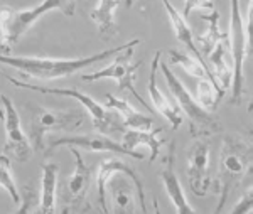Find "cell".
Here are the masks:
<instances>
[{
	"label": "cell",
	"instance_id": "obj_18",
	"mask_svg": "<svg viewBox=\"0 0 253 214\" xmlns=\"http://www.w3.org/2000/svg\"><path fill=\"white\" fill-rule=\"evenodd\" d=\"M120 3L122 0H98V5L89 14V19L98 26L100 36L103 39H112L118 34L115 10Z\"/></svg>",
	"mask_w": 253,
	"mask_h": 214
},
{
	"label": "cell",
	"instance_id": "obj_13",
	"mask_svg": "<svg viewBox=\"0 0 253 214\" xmlns=\"http://www.w3.org/2000/svg\"><path fill=\"white\" fill-rule=\"evenodd\" d=\"M118 172H124L130 177V180L135 186L137 192V201L140 204L142 213H147V201H145V191H144V184H142L140 177L132 167L126 162L115 157H110L101 160L100 169H98V179H96V186H98V204H100L101 211L108 213V206H107V182L110 180V177L118 174Z\"/></svg>",
	"mask_w": 253,
	"mask_h": 214
},
{
	"label": "cell",
	"instance_id": "obj_3",
	"mask_svg": "<svg viewBox=\"0 0 253 214\" xmlns=\"http://www.w3.org/2000/svg\"><path fill=\"white\" fill-rule=\"evenodd\" d=\"M159 69L164 75V80L167 83L170 94L174 96V100L177 101L179 110L186 113V117L189 118V133L193 138H208L211 135H216L221 130L218 118L213 113H210L205 106H201L198 100L189 93V89L186 88L184 83L175 76V73L170 71V68L164 61L159 63Z\"/></svg>",
	"mask_w": 253,
	"mask_h": 214
},
{
	"label": "cell",
	"instance_id": "obj_8",
	"mask_svg": "<svg viewBox=\"0 0 253 214\" xmlns=\"http://www.w3.org/2000/svg\"><path fill=\"white\" fill-rule=\"evenodd\" d=\"M73 157H75V171L64 179L61 184L59 196L63 201L64 213H83L89 211V204L86 201L89 186H91V169L84 164V159L78 150V147H69Z\"/></svg>",
	"mask_w": 253,
	"mask_h": 214
},
{
	"label": "cell",
	"instance_id": "obj_4",
	"mask_svg": "<svg viewBox=\"0 0 253 214\" xmlns=\"http://www.w3.org/2000/svg\"><path fill=\"white\" fill-rule=\"evenodd\" d=\"M0 76L5 78L9 83H12L17 88L22 89H31V91H38L44 94H59V96H68V98H75L76 101H80L81 105L86 108V112L91 115L93 125L98 131L101 133H113V131H125L124 122H122L120 115L115 110H110L105 105H100L98 101H95V98L88 96V94L78 91V89H68V88H46V86H39V85H31V83H24L19 81L15 78H12L5 73L0 71Z\"/></svg>",
	"mask_w": 253,
	"mask_h": 214
},
{
	"label": "cell",
	"instance_id": "obj_20",
	"mask_svg": "<svg viewBox=\"0 0 253 214\" xmlns=\"http://www.w3.org/2000/svg\"><path fill=\"white\" fill-rule=\"evenodd\" d=\"M162 3H164V7H166V10H167V15H169V19H170V24H172L174 34H175V38H177V41L181 44H184V46L189 49V52H193V56L199 61V63L205 64L203 54L199 52L198 46H196L194 38H193V32H191V27L187 26L186 19L182 17V14H179V10L175 9L172 3L169 2V0H162Z\"/></svg>",
	"mask_w": 253,
	"mask_h": 214
},
{
	"label": "cell",
	"instance_id": "obj_2",
	"mask_svg": "<svg viewBox=\"0 0 253 214\" xmlns=\"http://www.w3.org/2000/svg\"><path fill=\"white\" fill-rule=\"evenodd\" d=\"M252 174V145L242 135H226L221 143L218 177L214 180L219 203L216 213H221L235 189Z\"/></svg>",
	"mask_w": 253,
	"mask_h": 214
},
{
	"label": "cell",
	"instance_id": "obj_23",
	"mask_svg": "<svg viewBox=\"0 0 253 214\" xmlns=\"http://www.w3.org/2000/svg\"><path fill=\"white\" fill-rule=\"evenodd\" d=\"M203 20L208 22V31L205 34H201L198 38L199 43V52L205 56H210L213 52V49L221 43L223 39H228V34L219 31V12L218 10H211L210 15H201Z\"/></svg>",
	"mask_w": 253,
	"mask_h": 214
},
{
	"label": "cell",
	"instance_id": "obj_17",
	"mask_svg": "<svg viewBox=\"0 0 253 214\" xmlns=\"http://www.w3.org/2000/svg\"><path fill=\"white\" fill-rule=\"evenodd\" d=\"M105 106L110 110H115V112L120 115L125 128H135V130H150L152 128V123H154L152 118L138 113L128 101L113 96L112 93L105 94Z\"/></svg>",
	"mask_w": 253,
	"mask_h": 214
},
{
	"label": "cell",
	"instance_id": "obj_10",
	"mask_svg": "<svg viewBox=\"0 0 253 214\" xmlns=\"http://www.w3.org/2000/svg\"><path fill=\"white\" fill-rule=\"evenodd\" d=\"M0 101L3 105V123H5V145L3 152L17 162H26L32 155V145L20 127V118L14 103L9 96L0 94Z\"/></svg>",
	"mask_w": 253,
	"mask_h": 214
},
{
	"label": "cell",
	"instance_id": "obj_25",
	"mask_svg": "<svg viewBox=\"0 0 253 214\" xmlns=\"http://www.w3.org/2000/svg\"><path fill=\"white\" fill-rule=\"evenodd\" d=\"M223 96L224 89L216 86L214 83H211L208 78L198 83V103L201 106H205L208 112H213V110L218 108V103Z\"/></svg>",
	"mask_w": 253,
	"mask_h": 214
},
{
	"label": "cell",
	"instance_id": "obj_32",
	"mask_svg": "<svg viewBox=\"0 0 253 214\" xmlns=\"http://www.w3.org/2000/svg\"><path fill=\"white\" fill-rule=\"evenodd\" d=\"M0 120H3V110L0 108Z\"/></svg>",
	"mask_w": 253,
	"mask_h": 214
},
{
	"label": "cell",
	"instance_id": "obj_24",
	"mask_svg": "<svg viewBox=\"0 0 253 214\" xmlns=\"http://www.w3.org/2000/svg\"><path fill=\"white\" fill-rule=\"evenodd\" d=\"M169 56H170V61H172L174 64L181 66L182 69L187 73L189 76L193 78H198V80H208L211 81V83H214L216 86L218 85V81L214 80L213 73H211V68L206 64H201L198 59H196L194 56H189V54H184V52L177 51V49H169Z\"/></svg>",
	"mask_w": 253,
	"mask_h": 214
},
{
	"label": "cell",
	"instance_id": "obj_11",
	"mask_svg": "<svg viewBox=\"0 0 253 214\" xmlns=\"http://www.w3.org/2000/svg\"><path fill=\"white\" fill-rule=\"evenodd\" d=\"M58 147H78V149L91 150V152H113V154L128 155L132 159L142 160L144 154L137 150H130L124 147L122 143L115 142V140L108 138L107 135H98V133H88V135H69V137H59L51 140L49 147L44 152L46 155H51L52 150Z\"/></svg>",
	"mask_w": 253,
	"mask_h": 214
},
{
	"label": "cell",
	"instance_id": "obj_29",
	"mask_svg": "<svg viewBox=\"0 0 253 214\" xmlns=\"http://www.w3.org/2000/svg\"><path fill=\"white\" fill-rule=\"evenodd\" d=\"M24 196H26V199H24V206H20V208L17 209L19 213H27V211H31V206L32 203H34V191H32V187H26L24 189Z\"/></svg>",
	"mask_w": 253,
	"mask_h": 214
},
{
	"label": "cell",
	"instance_id": "obj_7",
	"mask_svg": "<svg viewBox=\"0 0 253 214\" xmlns=\"http://www.w3.org/2000/svg\"><path fill=\"white\" fill-rule=\"evenodd\" d=\"M51 10H59L68 17H73L76 12V0H42L38 7L27 10H0V20L5 27V34L9 44H15L34 26L44 14Z\"/></svg>",
	"mask_w": 253,
	"mask_h": 214
},
{
	"label": "cell",
	"instance_id": "obj_9",
	"mask_svg": "<svg viewBox=\"0 0 253 214\" xmlns=\"http://www.w3.org/2000/svg\"><path fill=\"white\" fill-rule=\"evenodd\" d=\"M133 47L135 46H130V47L124 49L122 52H118L115 61H113L110 66H107V68L100 69V71H96V73H89V75H81V80L83 81H98V80H107V78L115 80L118 83L120 91H130L144 108L150 110L149 103L140 96V93L137 91L135 85H133L135 71L142 66V61H137V63L132 61L133 59Z\"/></svg>",
	"mask_w": 253,
	"mask_h": 214
},
{
	"label": "cell",
	"instance_id": "obj_21",
	"mask_svg": "<svg viewBox=\"0 0 253 214\" xmlns=\"http://www.w3.org/2000/svg\"><path fill=\"white\" fill-rule=\"evenodd\" d=\"M58 164L47 162L42 166V177H41V211L51 214L56 209V189H58Z\"/></svg>",
	"mask_w": 253,
	"mask_h": 214
},
{
	"label": "cell",
	"instance_id": "obj_27",
	"mask_svg": "<svg viewBox=\"0 0 253 214\" xmlns=\"http://www.w3.org/2000/svg\"><path fill=\"white\" fill-rule=\"evenodd\" d=\"M194 9H206V10H214V3L211 0H186L184 10H182V17H189V14Z\"/></svg>",
	"mask_w": 253,
	"mask_h": 214
},
{
	"label": "cell",
	"instance_id": "obj_12",
	"mask_svg": "<svg viewBox=\"0 0 253 214\" xmlns=\"http://www.w3.org/2000/svg\"><path fill=\"white\" fill-rule=\"evenodd\" d=\"M187 180L194 196L203 197L210 191V142L206 138H194L191 145L187 154Z\"/></svg>",
	"mask_w": 253,
	"mask_h": 214
},
{
	"label": "cell",
	"instance_id": "obj_30",
	"mask_svg": "<svg viewBox=\"0 0 253 214\" xmlns=\"http://www.w3.org/2000/svg\"><path fill=\"white\" fill-rule=\"evenodd\" d=\"M9 52H10V46H9V41H7L5 27H3L2 20H0V54H9Z\"/></svg>",
	"mask_w": 253,
	"mask_h": 214
},
{
	"label": "cell",
	"instance_id": "obj_31",
	"mask_svg": "<svg viewBox=\"0 0 253 214\" xmlns=\"http://www.w3.org/2000/svg\"><path fill=\"white\" fill-rule=\"evenodd\" d=\"M133 2H135V0H125L126 7H132V5H133Z\"/></svg>",
	"mask_w": 253,
	"mask_h": 214
},
{
	"label": "cell",
	"instance_id": "obj_5",
	"mask_svg": "<svg viewBox=\"0 0 253 214\" xmlns=\"http://www.w3.org/2000/svg\"><path fill=\"white\" fill-rule=\"evenodd\" d=\"M250 20L245 24L242 9H240V0H231V20H230V32H228V41H230L231 56H233V96L231 103L240 105L243 101L245 93V59H247V49L250 44Z\"/></svg>",
	"mask_w": 253,
	"mask_h": 214
},
{
	"label": "cell",
	"instance_id": "obj_6",
	"mask_svg": "<svg viewBox=\"0 0 253 214\" xmlns=\"http://www.w3.org/2000/svg\"><path fill=\"white\" fill-rule=\"evenodd\" d=\"M84 122L81 110H51L34 106L31 113L29 137L36 152H44V137L49 131H75Z\"/></svg>",
	"mask_w": 253,
	"mask_h": 214
},
{
	"label": "cell",
	"instance_id": "obj_16",
	"mask_svg": "<svg viewBox=\"0 0 253 214\" xmlns=\"http://www.w3.org/2000/svg\"><path fill=\"white\" fill-rule=\"evenodd\" d=\"M110 197L113 203V211L115 213H133L135 211V186L130 180V177L118 172L117 177H110L107 182Z\"/></svg>",
	"mask_w": 253,
	"mask_h": 214
},
{
	"label": "cell",
	"instance_id": "obj_22",
	"mask_svg": "<svg viewBox=\"0 0 253 214\" xmlns=\"http://www.w3.org/2000/svg\"><path fill=\"white\" fill-rule=\"evenodd\" d=\"M228 47H230V41L223 39L210 54V61H211V64H213L211 73H213L214 80L219 81V88L224 89V91L230 88L231 75H233V71H231L230 64H228V61H226Z\"/></svg>",
	"mask_w": 253,
	"mask_h": 214
},
{
	"label": "cell",
	"instance_id": "obj_1",
	"mask_svg": "<svg viewBox=\"0 0 253 214\" xmlns=\"http://www.w3.org/2000/svg\"><path fill=\"white\" fill-rule=\"evenodd\" d=\"M140 44V39H132L128 43L122 44L117 47H110L107 51L96 52L93 56L86 57H75V59H54V57H27V56H10L0 54V63L17 69L22 75L38 78V80H58V78H66L75 73L83 71L84 68L105 61L108 57L118 54L124 49L130 46Z\"/></svg>",
	"mask_w": 253,
	"mask_h": 214
},
{
	"label": "cell",
	"instance_id": "obj_15",
	"mask_svg": "<svg viewBox=\"0 0 253 214\" xmlns=\"http://www.w3.org/2000/svg\"><path fill=\"white\" fill-rule=\"evenodd\" d=\"M161 51H156V54L152 57V63H150V73H149V94L152 98L154 106L157 108V112L169 120L172 125V130H177L182 125V115L179 106H175L174 103H170L166 98V94L162 93V89L157 85V73H159V63H161Z\"/></svg>",
	"mask_w": 253,
	"mask_h": 214
},
{
	"label": "cell",
	"instance_id": "obj_26",
	"mask_svg": "<svg viewBox=\"0 0 253 214\" xmlns=\"http://www.w3.org/2000/svg\"><path fill=\"white\" fill-rule=\"evenodd\" d=\"M0 187L5 192H9L14 204L20 203L19 189L15 186L14 175H12V171H10V160L7 155H2V154H0Z\"/></svg>",
	"mask_w": 253,
	"mask_h": 214
},
{
	"label": "cell",
	"instance_id": "obj_14",
	"mask_svg": "<svg viewBox=\"0 0 253 214\" xmlns=\"http://www.w3.org/2000/svg\"><path fill=\"white\" fill-rule=\"evenodd\" d=\"M175 142L169 143V150H167V155L164 159V167L161 171V179L162 184L166 187L167 196L170 197L174 208L177 209L181 214H187V213H196V209L189 204L187 197L184 194V189H182L181 182H179V177L175 174Z\"/></svg>",
	"mask_w": 253,
	"mask_h": 214
},
{
	"label": "cell",
	"instance_id": "obj_19",
	"mask_svg": "<svg viewBox=\"0 0 253 214\" xmlns=\"http://www.w3.org/2000/svg\"><path fill=\"white\" fill-rule=\"evenodd\" d=\"M159 133H162V128L156 130H135L130 128L124 131V138H122V145L126 147L130 150H135L137 147L145 145L150 149V157L149 162H154L157 159V155L161 154V147L164 143V140L159 138Z\"/></svg>",
	"mask_w": 253,
	"mask_h": 214
},
{
	"label": "cell",
	"instance_id": "obj_28",
	"mask_svg": "<svg viewBox=\"0 0 253 214\" xmlns=\"http://www.w3.org/2000/svg\"><path fill=\"white\" fill-rule=\"evenodd\" d=\"M252 209H253V191H252V187H250L247 192H245V196L242 197V201H240V203L236 204L233 209H231V213H235V214H238V213H252Z\"/></svg>",
	"mask_w": 253,
	"mask_h": 214
}]
</instances>
